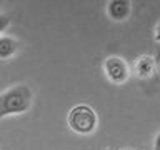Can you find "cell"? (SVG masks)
I'll return each instance as SVG.
<instances>
[{
  "label": "cell",
  "instance_id": "1",
  "mask_svg": "<svg viewBox=\"0 0 160 150\" xmlns=\"http://www.w3.org/2000/svg\"><path fill=\"white\" fill-rule=\"evenodd\" d=\"M32 88L28 85H15L0 93V120L10 115H22L32 107Z\"/></svg>",
  "mask_w": 160,
  "mask_h": 150
},
{
  "label": "cell",
  "instance_id": "4",
  "mask_svg": "<svg viewBox=\"0 0 160 150\" xmlns=\"http://www.w3.org/2000/svg\"><path fill=\"white\" fill-rule=\"evenodd\" d=\"M132 13V3L128 0H110L107 3V15L112 22H125Z\"/></svg>",
  "mask_w": 160,
  "mask_h": 150
},
{
  "label": "cell",
  "instance_id": "2",
  "mask_svg": "<svg viewBox=\"0 0 160 150\" xmlns=\"http://www.w3.org/2000/svg\"><path fill=\"white\" fill-rule=\"evenodd\" d=\"M67 123L72 132L78 135H90L95 132L98 123L97 112L87 103H78L70 108L67 115Z\"/></svg>",
  "mask_w": 160,
  "mask_h": 150
},
{
  "label": "cell",
  "instance_id": "7",
  "mask_svg": "<svg viewBox=\"0 0 160 150\" xmlns=\"http://www.w3.org/2000/svg\"><path fill=\"white\" fill-rule=\"evenodd\" d=\"M8 25H10V18H8V15H5V13H0V35H2L5 30L8 28Z\"/></svg>",
  "mask_w": 160,
  "mask_h": 150
},
{
  "label": "cell",
  "instance_id": "10",
  "mask_svg": "<svg viewBox=\"0 0 160 150\" xmlns=\"http://www.w3.org/2000/svg\"><path fill=\"white\" fill-rule=\"evenodd\" d=\"M0 5H2V0H0Z\"/></svg>",
  "mask_w": 160,
  "mask_h": 150
},
{
  "label": "cell",
  "instance_id": "5",
  "mask_svg": "<svg viewBox=\"0 0 160 150\" xmlns=\"http://www.w3.org/2000/svg\"><path fill=\"white\" fill-rule=\"evenodd\" d=\"M155 68H157L155 58L150 57V55H142V57L137 60V63H135V73H137L138 78H143V80L152 77L155 73Z\"/></svg>",
  "mask_w": 160,
  "mask_h": 150
},
{
  "label": "cell",
  "instance_id": "6",
  "mask_svg": "<svg viewBox=\"0 0 160 150\" xmlns=\"http://www.w3.org/2000/svg\"><path fill=\"white\" fill-rule=\"evenodd\" d=\"M18 52V42L8 35H0V60H8Z\"/></svg>",
  "mask_w": 160,
  "mask_h": 150
},
{
  "label": "cell",
  "instance_id": "9",
  "mask_svg": "<svg viewBox=\"0 0 160 150\" xmlns=\"http://www.w3.org/2000/svg\"><path fill=\"white\" fill-rule=\"evenodd\" d=\"M155 40L160 43V22L157 23V27H155Z\"/></svg>",
  "mask_w": 160,
  "mask_h": 150
},
{
  "label": "cell",
  "instance_id": "8",
  "mask_svg": "<svg viewBox=\"0 0 160 150\" xmlns=\"http://www.w3.org/2000/svg\"><path fill=\"white\" fill-rule=\"evenodd\" d=\"M153 150H160V132L153 138Z\"/></svg>",
  "mask_w": 160,
  "mask_h": 150
},
{
  "label": "cell",
  "instance_id": "3",
  "mask_svg": "<svg viewBox=\"0 0 160 150\" xmlns=\"http://www.w3.org/2000/svg\"><path fill=\"white\" fill-rule=\"evenodd\" d=\"M103 72L107 75V78L115 85H122L128 80L130 77V68L127 62L122 57H108L103 62Z\"/></svg>",
  "mask_w": 160,
  "mask_h": 150
}]
</instances>
